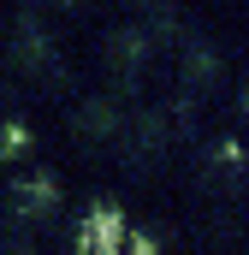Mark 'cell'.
I'll list each match as a JSON object with an SVG mask.
<instances>
[{
	"label": "cell",
	"instance_id": "obj_1",
	"mask_svg": "<svg viewBox=\"0 0 249 255\" xmlns=\"http://www.w3.org/2000/svg\"><path fill=\"white\" fill-rule=\"evenodd\" d=\"M89 244H95V250H113V244H119V220H113V214H95V220H89Z\"/></svg>",
	"mask_w": 249,
	"mask_h": 255
}]
</instances>
